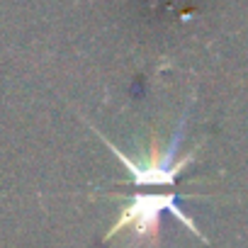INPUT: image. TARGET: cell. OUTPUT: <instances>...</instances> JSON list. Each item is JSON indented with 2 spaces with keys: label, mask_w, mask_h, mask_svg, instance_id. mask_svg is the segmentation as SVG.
<instances>
[{
  "label": "cell",
  "mask_w": 248,
  "mask_h": 248,
  "mask_svg": "<svg viewBox=\"0 0 248 248\" xmlns=\"http://www.w3.org/2000/svg\"><path fill=\"white\" fill-rule=\"evenodd\" d=\"M187 114H190V105H187L185 114L180 117L178 127H175V132H173V139L168 141L166 151H161V154H156V156H151V158H146V161H134L132 156L124 154L119 146H114L102 132H97L90 122H85V124L100 137V141L124 163V168L129 170V183H132L134 187H173V185L178 183L180 173H183V170L192 163V158H195V154H185V156L178 158L180 144H183V139H185V122H187Z\"/></svg>",
  "instance_id": "obj_1"
},
{
  "label": "cell",
  "mask_w": 248,
  "mask_h": 248,
  "mask_svg": "<svg viewBox=\"0 0 248 248\" xmlns=\"http://www.w3.org/2000/svg\"><path fill=\"white\" fill-rule=\"evenodd\" d=\"M173 214L187 231H192L200 241L209 243V238L200 231V226L195 224V219L180 207V195L178 192H134L129 197V202L119 209V219L114 221V226L107 231L105 241L112 238L114 233L132 229L137 238L141 236H156L161 229V217L163 214Z\"/></svg>",
  "instance_id": "obj_2"
}]
</instances>
